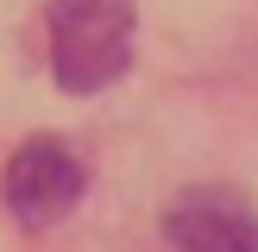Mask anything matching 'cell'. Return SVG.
I'll return each instance as SVG.
<instances>
[{
	"label": "cell",
	"instance_id": "2",
	"mask_svg": "<svg viewBox=\"0 0 258 252\" xmlns=\"http://www.w3.org/2000/svg\"><path fill=\"white\" fill-rule=\"evenodd\" d=\"M82 189H88L82 164H76L57 139H25L7 158V208H13V221H25V227H57L63 214L82 202Z\"/></svg>",
	"mask_w": 258,
	"mask_h": 252
},
{
	"label": "cell",
	"instance_id": "3",
	"mask_svg": "<svg viewBox=\"0 0 258 252\" xmlns=\"http://www.w3.org/2000/svg\"><path fill=\"white\" fill-rule=\"evenodd\" d=\"M164 233L176 252H258V214L233 189H183L164 208Z\"/></svg>",
	"mask_w": 258,
	"mask_h": 252
},
{
	"label": "cell",
	"instance_id": "1",
	"mask_svg": "<svg viewBox=\"0 0 258 252\" xmlns=\"http://www.w3.org/2000/svg\"><path fill=\"white\" fill-rule=\"evenodd\" d=\"M50 70L63 95H101L133 63L139 0H50Z\"/></svg>",
	"mask_w": 258,
	"mask_h": 252
}]
</instances>
